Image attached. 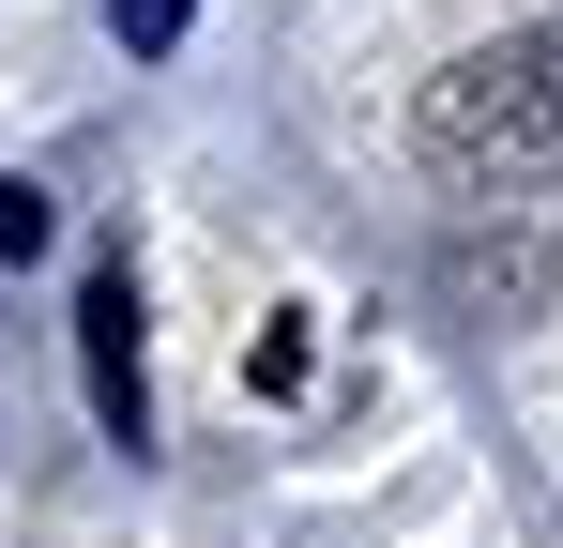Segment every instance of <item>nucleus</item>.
Listing matches in <instances>:
<instances>
[{"label": "nucleus", "mask_w": 563, "mask_h": 548, "mask_svg": "<svg viewBox=\"0 0 563 548\" xmlns=\"http://www.w3.org/2000/svg\"><path fill=\"white\" fill-rule=\"evenodd\" d=\"M427 168L457 198H533L563 168V46L518 31V46H472L457 77L427 91Z\"/></svg>", "instance_id": "nucleus-1"}, {"label": "nucleus", "mask_w": 563, "mask_h": 548, "mask_svg": "<svg viewBox=\"0 0 563 548\" xmlns=\"http://www.w3.org/2000/svg\"><path fill=\"white\" fill-rule=\"evenodd\" d=\"M77 365H92V427L153 442V365H137V260H92L77 289Z\"/></svg>", "instance_id": "nucleus-2"}, {"label": "nucleus", "mask_w": 563, "mask_h": 548, "mask_svg": "<svg viewBox=\"0 0 563 548\" xmlns=\"http://www.w3.org/2000/svg\"><path fill=\"white\" fill-rule=\"evenodd\" d=\"M46 244H62V213H46V183H15V168H0V260H46Z\"/></svg>", "instance_id": "nucleus-3"}, {"label": "nucleus", "mask_w": 563, "mask_h": 548, "mask_svg": "<svg viewBox=\"0 0 563 548\" xmlns=\"http://www.w3.org/2000/svg\"><path fill=\"white\" fill-rule=\"evenodd\" d=\"M184 15H198V0H107V31H122L137 62H168V46H184Z\"/></svg>", "instance_id": "nucleus-4"}]
</instances>
